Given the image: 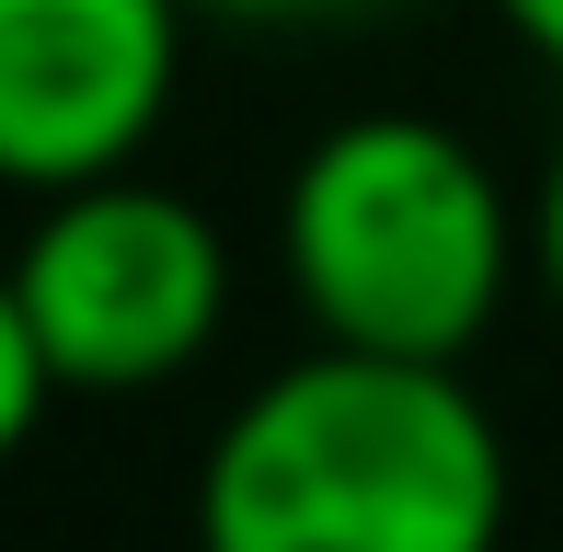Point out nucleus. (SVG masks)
Listing matches in <instances>:
<instances>
[{
	"label": "nucleus",
	"instance_id": "1",
	"mask_svg": "<svg viewBox=\"0 0 563 552\" xmlns=\"http://www.w3.org/2000/svg\"><path fill=\"white\" fill-rule=\"evenodd\" d=\"M506 495V438L449 357L311 345L208 438L196 552H495Z\"/></svg>",
	"mask_w": 563,
	"mask_h": 552
},
{
	"label": "nucleus",
	"instance_id": "4",
	"mask_svg": "<svg viewBox=\"0 0 563 552\" xmlns=\"http://www.w3.org/2000/svg\"><path fill=\"white\" fill-rule=\"evenodd\" d=\"M196 0H0V185L69 196L173 115Z\"/></svg>",
	"mask_w": 563,
	"mask_h": 552
},
{
	"label": "nucleus",
	"instance_id": "5",
	"mask_svg": "<svg viewBox=\"0 0 563 552\" xmlns=\"http://www.w3.org/2000/svg\"><path fill=\"white\" fill-rule=\"evenodd\" d=\"M46 404H58V380H46V345H35V322H23L12 265H0V461L35 438V415H46Z\"/></svg>",
	"mask_w": 563,
	"mask_h": 552
},
{
	"label": "nucleus",
	"instance_id": "8",
	"mask_svg": "<svg viewBox=\"0 0 563 552\" xmlns=\"http://www.w3.org/2000/svg\"><path fill=\"white\" fill-rule=\"evenodd\" d=\"M495 12H506V35H518L541 69H563V0H495Z\"/></svg>",
	"mask_w": 563,
	"mask_h": 552
},
{
	"label": "nucleus",
	"instance_id": "3",
	"mask_svg": "<svg viewBox=\"0 0 563 552\" xmlns=\"http://www.w3.org/2000/svg\"><path fill=\"white\" fill-rule=\"evenodd\" d=\"M12 288L58 391H162L230 322V242L196 196L92 173L46 196V219L12 254Z\"/></svg>",
	"mask_w": 563,
	"mask_h": 552
},
{
	"label": "nucleus",
	"instance_id": "7",
	"mask_svg": "<svg viewBox=\"0 0 563 552\" xmlns=\"http://www.w3.org/2000/svg\"><path fill=\"white\" fill-rule=\"evenodd\" d=\"M219 23H356V12H391V0H196Z\"/></svg>",
	"mask_w": 563,
	"mask_h": 552
},
{
	"label": "nucleus",
	"instance_id": "2",
	"mask_svg": "<svg viewBox=\"0 0 563 552\" xmlns=\"http://www.w3.org/2000/svg\"><path fill=\"white\" fill-rule=\"evenodd\" d=\"M276 254L322 345L460 368L529 265V208L438 115H345L299 150Z\"/></svg>",
	"mask_w": 563,
	"mask_h": 552
},
{
	"label": "nucleus",
	"instance_id": "6",
	"mask_svg": "<svg viewBox=\"0 0 563 552\" xmlns=\"http://www.w3.org/2000/svg\"><path fill=\"white\" fill-rule=\"evenodd\" d=\"M529 276H541L552 311H563V139H552V162H541V196H529Z\"/></svg>",
	"mask_w": 563,
	"mask_h": 552
}]
</instances>
